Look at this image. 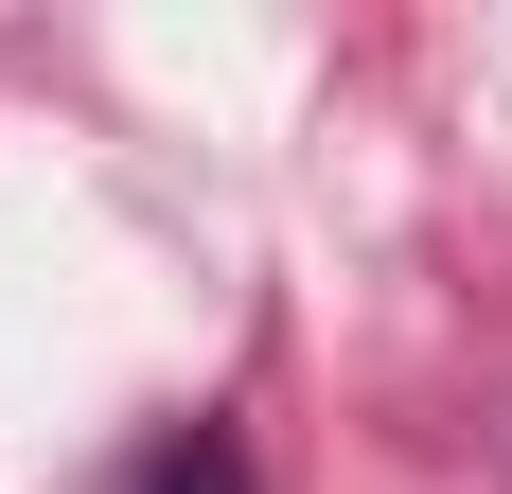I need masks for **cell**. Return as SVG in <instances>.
Segmentation results:
<instances>
[{"label":"cell","mask_w":512,"mask_h":494,"mask_svg":"<svg viewBox=\"0 0 512 494\" xmlns=\"http://www.w3.org/2000/svg\"><path fill=\"white\" fill-rule=\"evenodd\" d=\"M124 494H265V459L230 442V424H177V442H159V459H142Z\"/></svg>","instance_id":"obj_1"}]
</instances>
